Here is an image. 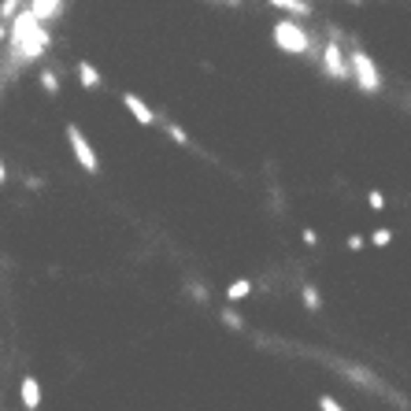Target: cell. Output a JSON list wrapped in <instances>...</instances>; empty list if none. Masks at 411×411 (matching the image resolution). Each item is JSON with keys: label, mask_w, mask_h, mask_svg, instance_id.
<instances>
[{"label": "cell", "mask_w": 411, "mask_h": 411, "mask_svg": "<svg viewBox=\"0 0 411 411\" xmlns=\"http://www.w3.org/2000/svg\"><path fill=\"white\" fill-rule=\"evenodd\" d=\"M11 45H15V60L19 63H30V60H37L48 45H53V37H48V30H41V22H37L30 15V8H27V15H19V22H15Z\"/></svg>", "instance_id": "obj_1"}, {"label": "cell", "mask_w": 411, "mask_h": 411, "mask_svg": "<svg viewBox=\"0 0 411 411\" xmlns=\"http://www.w3.org/2000/svg\"><path fill=\"white\" fill-rule=\"evenodd\" d=\"M337 27H330V41L323 45V56H319V63H323V71H326V78L333 82H344V78H352V63L344 60V48L337 41Z\"/></svg>", "instance_id": "obj_2"}, {"label": "cell", "mask_w": 411, "mask_h": 411, "mask_svg": "<svg viewBox=\"0 0 411 411\" xmlns=\"http://www.w3.org/2000/svg\"><path fill=\"white\" fill-rule=\"evenodd\" d=\"M274 45L281 48V53H293V56L312 53V37H307L297 22H289V19L274 22Z\"/></svg>", "instance_id": "obj_3"}, {"label": "cell", "mask_w": 411, "mask_h": 411, "mask_svg": "<svg viewBox=\"0 0 411 411\" xmlns=\"http://www.w3.org/2000/svg\"><path fill=\"white\" fill-rule=\"evenodd\" d=\"M349 63H352L356 85L363 89V93H378V89H382V74H378V67H375V60H370L363 48H352V53H349Z\"/></svg>", "instance_id": "obj_4"}, {"label": "cell", "mask_w": 411, "mask_h": 411, "mask_svg": "<svg viewBox=\"0 0 411 411\" xmlns=\"http://www.w3.org/2000/svg\"><path fill=\"white\" fill-rule=\"evenodd\" d=\"M67 141H71V152H74V160H78V167H82V171H89V174H97V152H93V145H89V141H85V134L78 130V126H67Z\"/></svg>", "instance_id": "obj_5"}, {"label": "cell", "mask_w": 411, "mask_h": 411, "mask_svg": "<svg viewBox=\"0 0 411 411\" xmlns=\"http://www.w3.org/2000/svg\"><path fill=\"white\" fill-rule=\"evenodd\" d=\"M123 104H126V111H130L141 126H156V115H152V108L137 93H123Z\"/></svg>", "instance_id": "obj_6"}, {"label": "cell", "mask_w": 411, "mask_h": 411, "mask_svg": "<svg viewBox=\"0 0 411 411\" xmlns=\"http://www.w3.org/2000/svg\"><path fill=\"white\" fill-rule=\"evenodd\" d=\"M60 11H63V0H34L30 4V15L37 22H53V19H60Z\"/></svg>", "instance_id": "obj_7"}, {"label": "cell", "mask_w": 411, "mask_h": 411, "mask_svg": "<svg viewBox=\"0 0 411 411\" xmlns=\"http://www.w3.org/2000/svg\"><path fill=\"white\" fill-rule=\"evenodd\" d=\"M19 393H22V404H27L30 411L41 404V382H37L34 375L30 378H22V385H19Z\"/></svg>", "instance_id": "obj_8"}, {"label": "cell", "mask_w": 411, "mask_h": 411, "mask_svg": "<svg viewBox=\"0 0 411 411\" xmlns=\"http://www.w3.org/2000/svg\"><path fill=\"white\" fill-rule=\"evenodd\" d=\"M74 71H78V82H82L85 89H100V71H97L89 60H78V67H74Z\"/></svg>", "instance_id": "obj_9"}, {"label": "cell", "mask_w": 411, "mask_h": 411, "mask_svg": "<svg viewBox=\"0 0 411 411\" xmlns=\"http://www.w3.org/2000/svg\"><path fill=\"white\" fill-rule=\"evenodd\" d=\"M252 293V281L249 278H237V281H230L226 286V300H245Z\"/></svg>", "instance_id": "obj_10"}, {"label": "cell", "mask_w": 411, "mask_h": 411, "mask_svg": "<svg viewBox=\"0 0 411 411\" xmlns=\"http://www.w3.org/2000/svg\"><path fill=\"white\" fill-rule=\"evenodd\" d=\"M271 8H278V11H293V15H312V4H304V0H274Z\"/></svg>", "instance_id": "obj_11"}, {"label": "cell", "mask_w": 411, "mask_h": 411, "mask_svg": "<svg viewBox=\"0 0 411 411\" xmlns=\"http://www.w3.org/2000/svg\"><path fill=\"white\" fill-rule=\"evenodd\" d=\"M300 297H304V307H307V312H323V297H319L315 286H304Z\"/></svg>", "instance_id": "obj_12"}, {"label": "cell", "mask_w": 411, "mask_h": 411, "mask_svg": "<svg viewBox=\"0 0 411 411\" xmlns=\"http://www.w3.org/2000/svg\"><path fill=\"white\" fill-rule=\"evenodd\" d=\"M37 82H41V89H45L48 97H56V93H60V78H56V71H41V74H37Z\"/></svg>", "instance_id": "obj_13"}, {"label": "cell", "mask_w": 411, "mask_h": 411, "mask_svg": "<svg viewBox=\"0 0 411 411\" xmlns=\"http://www.w3.org/2000/svg\"><path fill=\"white\" fill-rule=\"evenodd\" d=\"M393 241V230H375V234H370V245L375 249H385Z\"/></svg>", "instance_id": "obj_14"}, {"label": "cell", "mask_w": 411, "mask_h": 411, "mask_svg": "<svg viewBox=\"0 0 411 411\" xmlns=\"http://www.w3.org/2000/svg\"><path fill=\"white\" fill-rule=\"evenodd\" d=\"M167 134H171V141H178V145H189V134L178 123H167Z\"/></svg>", "instance_id": "obj_15"}, {"label": "cell", "mask_w": 411, "mask_h": 411, "mask_svg": "<svg viewBox=\"0 0 411 411\" xmlns=\"http://www.w3.org/2000/svg\"><path fill=\"white\" fill-rule=\"evenodd\" d=\"M367 204H370L375 211H382V208H385V197H382L378 189H370V193H367Z\"/></svg>", "instance_id": "obj_16"}, {"label": "cell", "mask_w": 411, "mask_h": 411, "mask_svg": "<svg viewBox=\"0 0 411 411\" xmlns=\"http://www.w3.org/2000/svg\"><path fill=\"white\" fill-rule=\"evenodd\" d=\"M15 11H19L15 0H4V4H0V19H15Z\"/></svg>", "instance_id": "obj_17"}, {"label": "cell", "mask_w": 411, "mask_h": 411, "mask_svg": "<svg viewBox=\"0 0 411 411\" xmlns=\"http://www.w3.org/2000/svg\"><path fill=\"white\" fill-rule=\"evenodd\" d=\"M223 323L230 326V330H241L245 323H241V315H234V312H223Z\"/></svg>", "instance_id": "obj_18"}, {"label": "cell", "mask_w": 411, "mask_h": 411, "mask_svg": "<svg viewBox=\"0 0 411 411\" xmlns=\"http://www.w3.org/2000/svg\"><path fill=\"white\" fill-rule=\"evenodd\" d=\"M319 407H323V411H344L337 400H333V396H319Z\"/></svg>", "instance_id": "obj_19"}, {"label": "cell", "mask_w": 411, "mask_h": 411, "mask_svg": "<svg viewBox=\"0 0 411 411\" xmlns=\"http://www.w3.org/2000/svg\"><path fill=\"white\" fill-rule=\"evenodd\" d=\"M189 297H197V300H208V289H204V286H189Z\"/></svg>", "instance_id": "obj_20"}, {"label": "cell", "mask_w": 411, "mask_h": 411, "mask_svg": "<svg viewBox=\"0 0 411 411\" xmlns=\"http://www.w3.org/2000/svg\"><path fill=\"white\" fill-rule=\"evenodd\" d=\"M363 245H367V237H349V249H352V252H359Z\"/></svg>", "instance_id": "obj_21"}, {"label": "cell", "mask_w": 411, "mask_h": 411, "mask_svg": "<svg viewBox=\"0 0 411 411\" xmlns=\"http://www.w3.org/2000/svg\"><path fill=\"white\" fill-rule=\"evenodd\" d=\"M304 245H319V234H315V230H304Z\"/></svg>", "instance_id": "obj_22"}, {"label": "cell", "mask_w": 411, "mask_h": 411, "mask_svg": "<svg viewBox=\"0 0 411 411\" xmlns=\"http://www.w3.org/2000/svg\"><path fill=\"white\" fill-rule=\"evenodd\" d=\"M8 182V171H4V160H0V186Z\"/></svg>", "instance_id": "obj_23"}, {"label": "cell", "mask_w": 411, "mask_h": 411, "mask_svg": "<svg viewBox=\"0 0 411 411\" xmlns=\"http://www.w3.org/2000/svg\"><path fill=\"white\" fill-rule=\"evenodd\" d=\"M0 41H4V27H0Z\"/></svg>", "instance_id": "obj_24"}]
</instances>
